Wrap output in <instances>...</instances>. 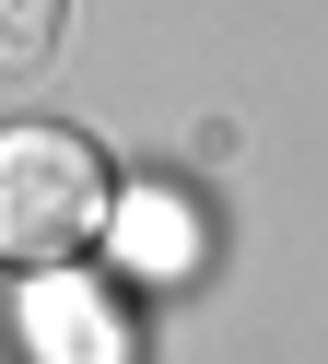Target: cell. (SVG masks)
<instances>
[{
    "label": "cell",
    "instance_id": "1",
    "mask_svg": "<svg viewBox=\"0 0 328 364\" xmlns=\"http://www.w3.org/2000/svg\"><path fill=\"white\" fill-rule=\"evenodd\" d=\"M94 223H106V165L82 129H47V118L0 129V259L59 270Z\"/></svg>",
    "mask_w": 328,
    "mask_h": 364
},
{
    "label": "cell",
    "instance_id": "2",
    "mask_svg": "<svg viewBox=\"0 0 328 364\" xmlns=\"http://www.w3.org/2000/svg\"><path fill=\"white\" fill-rule=\"evenodd\" d=\"M59 48V0H0V71H35Z\"/></svg>",
    "mask_w": 328,
    "mask_h": 364
}]
</instances>
